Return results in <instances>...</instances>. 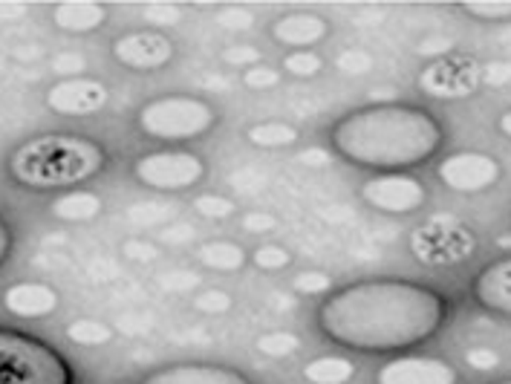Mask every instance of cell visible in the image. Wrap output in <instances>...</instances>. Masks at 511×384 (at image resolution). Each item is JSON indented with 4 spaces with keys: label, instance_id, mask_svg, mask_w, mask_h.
<instances>
[{
    "label": "cell",
    "instance_id": "6da1fadb",
    "mask_svg": "<svg viewBox=\"0 0 511 384\" xmlns=\"http://www.w3.org/2000/svg\"><path fill=\"white\" fill-rule=\"evenodd\" d=\"M445 295L411 281L353 284L318 309L321 332L358 353H396L425 344L445 327Z\"/></svg>",
    "mask_w": 511,
    "mask_h": 384
},
{
    "label": "cell",
    "instance_id": "7a4b0ae2",
    "mask_svg": "<svg viewBox=\"0 0 511 384\" xmlns=\"http://www.w3.org/2000/svg\"><path fill=\"white\" fill-rule=\"evenodd\" d=\"M330 142L358 168L399 173L434 159L445 145V131L427 110L390 101L347 113L332 124Z\"/></svg>",
    "mask_w": 511,
    "mask_h": 384
},
{
    "label": "cell",
    "instance_id": "3957f363",
    "mask_svg": "<svg viewBox=\"0 0 511 384\" xmlns=\"http://www.w3.org/2000/svg\"><path fill=\"white\" fill-rule=\"evenodd\" d=\"M104 162V150L84 136L44 133L15 148L9 156V173L23 188L52 191L92 180Z\"/></svg>",
    "mask_w": 511,
    "mask_h": 384
},
{
    "label": "cell",
    "instance_id": "277c9868",
    "mask_svg": "<svg viewBox=\"0 0 511 384\" xmlns=\"http://www.w3.org/2000/svg\"><path fill=\"white\" fill-rule=\"evenodd\" d=\"M0 384H73V370L50 344L0 330Z\"/></svg>",
    "mask_w": 511,
    "mask_h": 384
},
{
    "label": "cell",
    "instance_id": "5b68a950",
    "mask_svg": "<svg viewBox=\"0 0 511 384\" xmlns=\"http://www.w3.org/2000/svg\"><path fill=\"white\" fill-rule=\"evenodd\" d=\"M139 131L162 142H188L217 124V110L200 96H162L148 101L136 116Z\"/></svg>",
    "mask_w": 511,
    "mask_h": 384
},
{
    "label": "cell",
    "instance_id": "8992f818",
    "mask_svg": "<svg viewBox=\"0 0 511 384\" xmlns=\"http://www.w3.org/2000/svg\"><path fill=\"white\" fill-rule=\"evenodd\" d=\"M133 177L154 191H185L203 182L205 162L188 150H156L133 162Z\"/></svg>",
    "mask_w": 511,
    "mask_h": 384
},
{
    "label": "cell",
    "instance_id": "52a82bcc",
    "mask_svg": "<svg viewBox=\"0 0 511 384\" xmlns=\"http://www.w3.org/2000/svg\"><path fill=\"white\" fill-rule=\"evenodd\" d=\"M436 177L445 188L457 194H480L494 188L503 177V168L491 154L483 150H459L439 162Z\"/></svg>",
    "mask_w": 511,
    "mask_h": 384
},
{
    "label": "cell",
    "instance_id": "ba28073f",
    "mask_svg": "<svg viewBox=\"0 0 511 384\" xmlns=\"http://www.w3.org/2000/svg\"><path fill=\"white\" fill-rule=\"evenodd\" d=\"M362 200L385 214H411L425 203V185L411 173H379L362 185Z\"/></svg>",
    "mask_w": 511,
    "mask_h": 384
},
{
    "label": "cell",
    "instance_id": "9c48e42d",
    "mask_svg": "<svg viewBox=\"0 0 511 384\" xmlns=\"http://www.w3.org/2000/svg\"><path fill=\"white\" fill-rule=\"evenodd\" d=\"M113 58L122 67L136 69V73H154V69L171 64L173 41L165 32H156V29L127 32L113 41Z\"/></svg>",
    "mask_w": 511,
    "mask_h": 384
},
{
    "label": "cell",
    "instance_id": "30bf717a",
    "mask_svg": "<svg viewBox=\"0 0 511 384\" xmlns=\"http://www.w3.org/2000/svg\"><path fill=\"white\" fill-rule=\"evenodd\" d=\"M376 384H459L457 367L434 356L390 358L376 373Z\"/></svg>",
    "mask_w": 511,
    "mask_h": 384
},
{
    "label": "cell",
    "instance_id": "8fae6325",
    "mask_svg": "<svg viewBox=\"0 0 511 384\" xmlns=\"http://www.w3.org/2000/svg\"><path fill=\"white\" fill-rule=\"evenodd\" d=\"M110 92L96 78H64L46 92V108L61 116H90L108 104Z\"/></svg>",
    "mask_w": 511,
    "mask_h": 384
},
{
    "label": "cell",
    "instance_id": "7c38bea8",
    "mask_svg": "<svg viewBox=\"0 0 511 384\" xmlns=\"http://www.w3.org/2000/svg\"><path fill=\"white\" fill-rule=\"evenodd\" d=\"M139 384H254L235 367L223 364H171L148 373Z\"/></svg>",
    "mask_w": 511,
    "mask_h": 384
},
{
    "label": "cell",
    "instance_id": "4fadbf2b",
    "mask_svg": "<svg viewBox=\"0 0 511 384\" xmlns=\"http://www.w3.org/2000/svg\"><path fill=\"white\" fill-rule=\"evenodd\" d=\"M471 295L483 309L511 318V258H500L480 269L471 284Z\"/></svg>",
    "mask_w": 511,
    "mask_h": 384
},
{
    "label": "cell",
    "instance_id": "5bb4252c",
    "mask_svg": "<svg viewBox=\"0 0 511 384\" xmlns=\"http://www.w3.org/2000/svg\"><path fill=\"white\" fill-rule=\"evenodd\" d=\"M327 35L330 23L315 15V12H289V15L272 23V38L283 46H295V50H309V46L321 44Z\"/></svg>",
    "mask_w": 511,
    "mask_h": 384
},
{
    "label": "cell",
    "instance_id": "9a60e30c",
    "mask_svg": "<svg viewBox=\"0 0 511 384\" xmlns=\"http://www.w3.org/2000/svg\"><path fill=\"white\" fill-rule=\"evenodd\" d=\"M4 307L18 318H44L58 309V292L41 281L12 284L4 292Z\"/></svg>",
    "mask_w": 511,
    "mask_h": 384
},
{
    "label": "cell",
    "instance_id": "2e32d148",
    "mask_svg": "<svg viewBox=\"0 0 511 384\" xmlns=\"http://www.w3.org/2000/svg\"><path fill=\"white\" fill-rule=\"evenodd\" d=\"M52 20L58 29L73 32V35H84L99 29L104 20H108V6L101 4H58L52 9Z\"/></svg>",
    "mask_w": 511,
    "mask_h": 384
},
{
    "label": "cell",
    "instance_id": "e0dca14e",
    "mask_svg": "<svg viewBox=\"0 0 511 384\" xmlns=\"http://www.w3.org/2000/svg\"><path fill=\"white\" fill-rule=\"evenodd\" d=\"M50 208H52V217L64 220V223H87V220L99 217L101 200L99 194L92 191H67L64 196H58Z\"/></svg>",
    "mask_w": 511,
    "mask_h": 384
},
{
    "label": "cell",
    "instance_id": "ac0fdd59",
    "mask_svg": "<svg viewBox=\"0 0 511 384\" xmlns=\"http://www.w3.org/2000/svg\"><path fill=\"white\" fill-rule=\"evenodd\" d=\"M196 260L214 272H237L246 263V252L231 240H212L196 249Z\"/></svg>",
    "mask_w": 511,
    "mask_h": 384
},
{
    "label": "cell",
    "instance_id": "d6986e66",
    "mask_svg": "<svg viewBox=\"0 0 511 384\" xmlns=\"http://www.w3.org/2000/svg\"><path fill=\"white\" fill-rule=\"evenodd\" d=\"M355 376V364L341 356H318L304 367V379L312 384H347Z\"/></svg>",
    "mask_w": 511,
    "mask_h": 384
},
{
    "label": "cell",
    "instance_id": "ffe728a7",
    "mask_svg": "<svg viewBox=\"0 0 511 384\" xmlns=\"http://www.w3.org/2000/svg\"><path fill=\"white\" fill-rule=\"evenodd\" d=\"M246 136H249V142L258 148H269V150L292 148L298 142V127L286 124V122H258L249 127Z\"/></svg>",
    "mask_w": 511,
    "mask_h": 384
},
{
    "label": "cell",
    "instance_id": "44dd1931",
    "mask_svg": "<svg viewBox=\"0 0 511 384\" xmlns=\"http://www.w3.org/2000/svg\"><path fill=\"white\" fill-rule=\"evenodd\" d=\"M67 339L81 347H101L113 341V327L96 318H81L67 327Z\"/></svg>",
    "mask_w": 511,
    "mask_h": 384
},
{
    "label": "cell",
    "instance_id": "7402d4cb",
    "mask_svg": "<svg viewBox=\"0 0 511 384\" xmlns=\"http://www.w3.org/2000/svg\"><path fill=\"white\" fill-rule=\"evenodd\" d=\"M298 347H300V339L289 330H272L258 339V350L269 358H289L298 353Z\"/></svg>",
    "mask_w": 511,
    "mask_h": 384
},
{
    "label": "cell",
    "instance_id": "603a6c76",
    "mask_svg": "<svg viewBox=\"0 0 511 384\" xmlns=\"http://www.w3.org/2000/svg\"><path fill=\"white\" fill-rule=\"evenodd\" d=\"M283 69L295 78H315L323 69V58L312 50H292L283 58Z\"/></svg>",
    "mask_w": 511,
    "mask_h": 384
},
{
    "label": "cell",
    "instance_id": "cb8c5ba5",
    "mask_svg": "<svg viewBox=\"0 0 511 384\" xmlns=\"http://www.w3.org/2000/svg\"><path fill=\"white\" fill-rule=\"evenodd\" d=\"M425 90L431 96H466V90L457 81V76L451 73V67H434L427 69V76L422 78Z\"/></svg>",
    "mask_w": 511,
    "mask_h": 384
},
{
    "label": "cell",
    "instance_id": "d4e9b609",
    "mask_svg": "<svg viewBox=\"0 0 511 384\" xmlns=\"http://www.w3.org/2000/svg\"><path fill=\"white\" fill-rule=\"evenodd\" d=\"M252 263L263 272H281L292 263V254H289L283 246H277V243H263V246L252 252Z\"/></svg>",
    "mask_w": 511,
    "mask_h": 384
},
{
    "label": "cell",
    "instance_id": "484cf974",
    "mask_svg": "<svg viewBox=\"0 0 511 384\" xmlns=\"http://www.w3.org/2000/svg\"><path fill=\"white\" fill-rule=\"evenodd\" d=\"M235 307V298H231L226 289H205L194 298V309L205 312V316H226Z\"/></svg>",
    "mask_w": 511,
    "mask_h": 384
},
{
    "label": "cell",
    "instance_id": "4316f807",
    "mask_svg": "<svg viewBox=\"0 0 511 384\" xmlns=\"http://www.w3.org/2000/svg\"><path fill=\"white\" fill-rule=\"evenodd\" d=\"M194 208H196V214L208 217V220H226L235 214V203L220 194H200L194 200Z\"/></svg>",
    "mask_w": 511,
    "mask_h": 384
},
{
    "label": "cell",
    "instance_id": "83f0119b",
    "mask_svg": "<svg viewBox=\"0 0 511 384\" xmlns=\"http://www.w3.org/2000/svg\"><path fill=\"white\" fill-rule=\"evenodd\" d=\"M459 9L466 12V15L483 20V23L511 20V4H497V0H489V4H462Z\"/></svg>",
    "mask_w": 511,
    "mask_h": 384
},
{
    "label": "cell",
    "instance_id": "f1b7e54d",
    "mask_svg": "<svg viewBox=\"0 0 511 384\" xmlns=\"http://www.w3.org/2000/svg\"><path fill=\"white\" fill-rule=\"evenodd\" d=\"M243 84H246L252 92H266V90H275L281 84V69L275 67H266V64H258L243 73Z\"/></svg>",
    "mask_w": 511,
    "mask_h": 384
},
{
    "label": "cell",
    "instance_id": "f546056e",
    "mask_svg": "<svg viewBox=\"0 0 511 384\" xmlns=\"http://www.w3.org/2000/svg\"><path fill=\"white\" fill-rule=\"evenodd\" d=\"M260 61H263V52L252 44H237V46H226L223 50V64L237 67V69H243V73L252 67H258Z\"/></svg>",
    "mask_w": 511,
    "mask_h": 384
},
{
    "label": "cell",
    "instance_id": "4dcf8cb0",
    "mask_svg": "<svg viewBox=\"0 0 511 384\" xmlns=\"http://www.w3.org/2000/svg\"><path fill=\"white\" fill-rule=\"evenodd\" d=\"M335 67H339L344 76H364L367 69H373V55L367 50H344L335 58Z\"/></svg>",
    "mask_w": 511,
    "mask_h": 384
},
{
    "label": "cell",
    "instance_id": "1f68e13d",
    "mask_svg": "<svg viewBox=\"0 0 511 384\" xmlns=\"http://www.w3.org/2000/svg\"><path fill=\"white\" fill-rule=\"evenodd\" d=\"M330 286H332V277L318 269H307L295 277V292L300 295H323L330 292Z\"/></svg>",
    "mask_w": 511,
    "mask_h": 384
},
{
    "label": "cell",
    "instance_id": "d6a6232c",
    "mask_svg": "<svg viewBox=\"0 0 511 384\" xmlns=\"http://www.w3.org/2000/svg\"><path fill=\"white\" fill-rule=\"evenodd\" d=\"M217 20H220V27H223V29H235V32L249 29L252 23H254L252 12L243 9V6H226V9L217 15Z\"/></svg>",
    "mask_w": 511,
    "mask_h": 384
},
{
    "label": "cell",
    "instance_id": "836d02e7",
    "mask_svg": "<svg viewBox=\"0 0 511 384\" xmlns=\"http://www.w3.org/2000/svg\"><path fill=\"white\" fill-rule=\"evenodd\" d=\"M240 226H243V231H249V235H269V231L277 228V217L269 212H249V214H243Z\"/></svg>",
    "mask_w": 511,
    "mask_h": 384
},
{
    "label": "cell",
    "instance_id": "e575fe53",
    "mask_svg": "<svg viewBox=\"0 0 511 384\" xmlns=\"http://www.w3.org/2000/svg\"><path fill=\"white\" fill-rule=\"evenodd\" d=\"M466 364L471 370H477V373H489V370L500 364V356H497L491 347H471L466 353Z\"/></svg>",
    "mask_w": 511,
    "mask_h": 384
},
{
    "label": "cell",
    "instance_id": "d590c367",
    "mask_svg": "<svg viewBox=\"0 0 511 384\" xmlns=\"http://www.w3.org/2000/svg\"><path fill=\"white\" fill-rule=\"evenodd\" d=\"M145 20L154 23V27H177L182 20V6H148L145 12Z\"/></svg>",
    "mask_w": 511,
    "mask_h": 384
},
{
    "label": "cell",
    "instance_id": "8d00e7d4",
    "mask_svg": "<svg viewBox=\"0 0 511 384\" xmlns=\"http://www.w3.org/2000/svg\"><path fill=\"white\" fill-rule=\"evenodd\" d=\"M122 254H124V258L136 260V263H154L159 258V249L148 240H127L122 246Z\"/></svg>",
    "mask_w": 511,
    "mask_h": 384
},
{
    "label": "cell",
    "instance_id": "74e56055",
    "mask_svg": "<svg viewBox=\"0 0 511 384\" xmlns=\"http://www.w3.org/2000/svg\"><path fill=\"white\" fill-rule=\"evenodd\" d=\"M52 69H55V73H61V76H76V73L84 69V58H81L78 52H64L52 61Z\"/></svg>",
    "mask_w": 511,
    "mask_h": 384
},
{
    "label": "cell",
    "instance_id": "f35d334b",
    "mask_svg": "<svg viewBox=\"0 0 511 384\" xmlns=\"http://www.w3.org/2000/svg\"><path fill=\"white\" fill-rule=\"evenodd\" d=\"M485 81H489L491 87H503L511 81V64L508 61H491L489 67H485Z\"/></svg>",
    "mask_w": 511,
    "mask_h": 384
},
{
    "label": "cell",
    "instance_id": "ab89813d",
    "mask_svg": "<svg viewBox=\"0 0 511 384\" xmlns=\"http://www.w3.org/2000/svg\"><path fill=\"white\" fill-rule=\"evenodd\" d=\"M304 165H309V168H323V165H330V154L323 148H307V150H300V156H298Z\"/></svg>",
    "mask_w": 511,
    "mask_h": 384
},
{
    "label": "cell",
    "instance_id": "60d3db41",
    "mask_svg": "<svg viewBox=\"0 0 511 384\" xmlns=\"http://www.w3.org/2000/svg\"><path fill=\"white\" fill-rule=\"evenodd\" d=\"M196 281H200V277H196L194 272H173V275H168L165 281H162V286L165 289H185V286H196Z\"/></svg>",
    "mask_w": 511,
    "mask_h": 384
},
{
    "label": "cell",
    "instance_id": "b9f144b4",
    "mask_svg": "<svg viewBox=\"0 0 511 384\" xmlns=\"http://www.w3.org/2000/svg\"><path fill=\"white\" fill-rule=\"evenodd\" d=\"M9 252H12V231L6 220L0 217V266L9 260Z\"/></svg>",
    "mask_w": 511,
    "mask_h": 384
},
{
    "label": "cell",
    "instance_id": "7bdbcfd3",
    "mask_svg": "<svg viewBox=\"0 0 511 384\" xmlns=\"http://www.w3.org/2000/svg\"><path fill=\"white\" fill-rule=\"evenodd\" d=\"M497 127H500V133H503L506 139H511V110H506L500 119H497Z\"/></svg>",
    "mask_w": 511,
    "mask_h": 384
},
{
    "label": "cell",
    "instance_id": "ee69618b",
    "mask_svg": "<svg viewBox=\"0 0 511 384\" xmlns=\"http://www.w3.org/2000/svg\"><path fill=\"white\" fill-rule=\"evenodd\" d=\"M497 243H500V246H503V249H511V237H508V235H503V237H500V240H497Z\"/></svg>",
    "mask_w": 511,
    "mask_h": 384
},
{
    "label": "cell",
    "instance_id": "f6af8a7d",
    "mask_svg": "<svg viewBox=\"0 0 511 384\" xmlns=\"http://www.w3.org/2000/svg\"><path fill=\"white\" fill-rule=\"evenodd\" d=\"M497 384H511V379H508V381H497Z\"/></svg>",
    "mask_w": 511,
    "mask_h": 384
}]
</instances>
